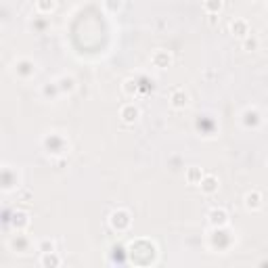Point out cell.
<instances>
[{"label": "cell", "mask_w": 268, "mask_h": 268, "mask_svg": "<svg viewBox=\"0 0 268 268\" xmlns=\"http://www.w3.org/2000/svg\"><path fill=\"white\" fill-rule=\"evenodd\" d=\"M42 149L50 157H63L69 151V140L61 132H48L42 136Z\"/></svg>", "instance_id": "1"}, {"label": "cell", "mask_w": 268, "mask_h": 268, "mask_svg": "<svg viewBox=\"0 0 268 268\" xmlns=\"http://www.w3.org/2000/svg\"><path fill=\"white\" fill-rule=\"evenodd\" d=\"M128 254H130V260L134 264L140 262V256H147L149 262L153 264L155 258H157V245L153 241H149V239H136V241H132L128 245Z\"/></svg>", "instance_id": "2"}, {"label": "cell", "mask_w": 268, "mask_h": 268, "mask_svg": "<svg viewBox=\"0 0 268 268\" xmlns=\"http://www.w3.org/2000/svg\"><path fill=\"white\" fill-rule=\"evenodd\" d=\"M0 185H3L5 193L19 189L21 185H19V172H17V168H13L9 164H3V168H0Z\"/></svg>", "instance_id": "3"}, {"label": "cell", "mask_w": 268, "mask_h": 268, "mask_svg": "<svg viewBox=\"0 0 268 268\" xmlns=\"http://www.w3.org/2000/svg\"><path fill=\"white\" fill-rule=\"evenodd\" d=\"M109 224H111L113 230H117V233H126V230L130 228V224H132L130 212H128V210H124V207L113 210V212H111V216H109Z\"/></svg>", "instance_id": "4"}, {"label": "cell", "mask_w": 268, "mask_h": 268, "mask_svg": "<svg viewBox=\"0 0 268 268\" xmlns=\"http://www.w3.org/2000/svg\"><path fill=\"white\" fill-rule=\"evenodd\" d=\"M13 71H15L17 78L29 80V78H34V74H36V63H34L32 59H27V57H21V59H17V61L13 63Z\"/></svg>", "instance_id": "5"}, {"label": "cell", "mask_w": 268, "mask_h": 268, "mask_svg": "<svg viewBox=\"0 0 268 268\" xmlns=\"http://www.w3.org/2000/svg\"><path fill=\"white\" fill-rule=\"evenodd\" d=\"M241 124L247 130H256L262 124V113L256 109V107H245L243 113H241Z\"/></svg>", "instance_id": "6"}, {"label": "cell", "mask_w": 268, "mask_h": 268, "mask_svg": "<svg viewBox=\"0 0 268 268\" xmlns=\"http://www.w3.org/2000/svg\"><path fill=\"white\" fill-rule=\"evenodd\" d=\"M9 222L15 228V233H25V230L29 228V224H32L29 212H25V210H15L13 216L9 218Z\"/></svg>", "instance_id": "7"}, {"label": "cell", "mask_w": 268, "mask_h": 268, "mask_svg": "<svg viewBox=\"0 0 268 268\" xmlns=\"http://www.w3.org/2000/svg\"><path fill=\"white\" fill-rule=\"evenodd\" d=\"M207 222H210L214 228H224V226H228V222H230L228 212H226L224 207H214V210H210Z\"/></svg>", "instance_id": "8"}, {"label": "cell", "mask_w": 268, "mask_h": 268, "mask_svg": "<svg viewBox=\"0 0 268 268\" xmlns=\"http://www.w3.org/2000/svg\"><path fill=\"white\" fill-rule=\"evenodd\" d=\"M9 247L17 254H27L29 247H32V241L23 235V233H15L11 239H9Z\"/></svg>", "instance_id": "9"}, {"label": "cell", "mask_w": 268, "mask_h": 268, "mask_svg": "<svg viewBox=\"0 0 268 268\" xmlns=\"http://www.w3.org/2000/svg\"><path fill=\"white\" fill-rule=\"evenodd\" d=\"M189 105V95L185 88H174V91L170 93V107L172 109H185V107Z\"/></svg>", "instance_id": "10"}, {"label": "cell", "mask_w": 268, "mask_h": 268, "mask_svg": "<svg viewBox=\"0 0 268 268\" xmlns=\"http://www.w3.org/2000/svg\"><path fill=\"white\" fill-rule=\"evenodd\" d=\"M120 117H122V122L124 124H134L138 117H140V109L134 105V103H126L120 109Z\"/></svg>", "instance_id": "11"}, {"label": "cell", "mask_w": 268, "mask_h": 268, "mask_svg": "<svg viewBox=\"0 0 268 268\" xmlns=\"http://www.w3.org/2000/svg\"><path fill=\"white\" fill-rule=\"evenodd\" d=\"M199 187H201V193L203 195H214V193H218L220 183H218V178L214 176V174H203Z\"/></svg>", "instance_id": "12"}, {"label": "cell", "mask_w": 268, "mask_h": 268, "mask_svg": "<svg viewBox=\"0 0 268 268\" xmlns=\"http://www.w3.org/2000/svg\"><path fill=\"white\" fill-rule=\"evenodd\" d=\"M243 203H245V207L249 212H258L262 207V193L260 191H249V193H245Z\"/></svg>", "instance_id": "13"}, {"label": "cell", "mask_w": 268, "mask_h": 268, "mask_svg": "<svg viewBox=\"0 0 268 268\" xmlns=\"http://www.w3.org/2000/svg\"><path fill=\"white\" fill-rule=\"evenodd\" d=\"M151 63H153L155 67H159V69H166V67L172 63V55H170L168 50H162V48H159V50H155L153 55H151Z\"/></svg>", "instance_id": "14"}, {"label": "cell", "mask_w": 268, "mask_h": 268, "mask_svg": "<svg viewBox=\"0 0 268 268\" xmlns=\"http://www.w3.org/2000/svg\"><path fill=\"white\" fill-rule=\"evenodd\" d=\"M230 34L235 36V38H245V36L249 34V23L245 19H233L230 21Z\"/></svg>", "instance_id": "15"}, {"label": "cell", "mask_w": 268, "mask_h": 268, "mask_svg": "<svg viewBox=\"0 0 268 268\" xmlns=\"http://www.w3.org/2000/svg\"><path fill=\"white\" fill-rule=\"evenodd\" d=\"M201 178H203V170H201L199 166H191V168H187V172H185V181H187L189 185L197 187V185L201 183Z\"/></svg>", "instance_id": "16"}, {"label": "cell", "mask_w": 268, "mask_h": 268, "mask_svg": "<svg viewBox=\"0 0 268 268\" xmlns=\"http://www.w3.org/2000/svg\"><path fill=\"white\" fill-rule=\"evenodd\" d=\"M61 256L57 254V252H48V254H40V266H44V268H57V266H61Z\"/></svg>", "instance_id": "17"}, {"label": "cell", "mask_w": 268, "mask_h": 268, "mask_svg": "<svg viewBox=\"0 0 268 268\" xmlns=\"http://www.w3.org/2000/svg\"><path fill=\"white\" fill-rule=\"evenodd\" d=\"M57 84H59V91H61V95L63 93H74L76 91V80L71 78V76H59L57 78Z\"/></svg>", "instance_id": "18"}, {"label": "cell", "mask_w": 268, "mask_h": 268, "mask_svg": "<svg viewBox=\"0 0 268 268\" xmlns=\"http://www.w3.org/2000/svg\"><path fill=\"white\" fill-rule=\"evenodd\" d=\"M42 97L44 99H55V97H59L61 95V91H59V84H57V80L55 82H46L44 86H42Z\"/></svg>", "instance_id": "19"}, {"label": "cell", "mask_w": 268, "mask_h": 268, "mask_svg": "<svg viewBox=\"0 0 268 268\" xmlns=\"http://www.w3.org/2000/svg\"><path fill=\"white\" fill-rule=\"evenodd\" d=\"M55 7H57L55 0H36V11L40 15H50L55 11Z\"/></svg>", "instance_id": "20"}, {"label": "cell", "mask_w": 268, "mask_h": 268, "mask_svg": "<svg viewBox=\"0 0 268 268\" xmlns=\"http://www.w3.org/2000/svg\"><path fill=\"white\" fill-rule=\"evenodd\" d=\"M205 15H218L222 11V0H203Z\"/></svg>", "instance_id": "21"}, {"label": "cell", "mask_w": 268, "mask_h": 268, "mask_svg": "<svg viewBox=\"0 0 268 268\" xmlns=\"http://www.w3.org/2000/svg\"><path fill=\"white\" fill-rule=\"evenodd\" d=\"M258 48H260V40H258V36L247 34L245 38H243V50L254 52V50H258Z\"/></svg>", "instance_id": "22"}, {"label": "cell", "mask_w": 268, "mask_h": 268, "mask_svg": "<svg viewBox=\"0 0 268 268\" xmlns=\"http://www.w3.org/2000/svg\"><path fill=\"white\" fill-rule=\"evenodd\" d=\"M122 91L126 93L128 97L136 95V91H138V82H136V80H132V78H128V80H124V84H122Z\"/></svg>", "instance_id": "23"}, {"label": "cell", "mask_w": 268, "mask_h": 268, "mask_svg": "<svg viewBox=\"0 0 268 268\" xmlns=\"http://www.w3.org/2000/svg\"><path fill=\"white\" fill-rule=\"evenodd\" d=\"M38 252H40V254L55 252V241H52V239H42V241L38 243Z\"/></svg>", "instance_id": "24"}, {"label": "cell", "mask_w": 268, "mask_h": 268, "mask_svg": "<svg viewBox=\"0 0 268 268\" xmlns=\"http://www.w3.org/2000/svg\"><path fill=\"white\" fill-rule=\"evenodd\" d=\"M15 193H17V199H19V201H25V203L32 201V191H29L27 187H19Z\"/></svg>", "instance_id": "25"}, {"label": "cell", "mask_w": 268, "mask_h": 268, "mask_svg": "<svg viewBox=\"0 0 268 268\" xmlns=\"http://www.w3.org/2000/svg\"><path fill=\"white\" fill-rule=\"evenodd\" d=\"M103 7H105V11L107 13H117L120 11V7H122V3H120V0H103Z\"/></svg>", "instance_id": "26"}, {"label": "cell", "mask_w": 268, "mask_h": 268, "mask_svg": "<svg viewBox=\"0 0 268 268\" xmlns=\"http://www.w3.org/2000/svg\"><path fill=\"white\" fill-rule=\"evenodd\" d=\"M207 21L210 25H216V15H207Z\"/></svg>", "instance_id": "27"}]
</instances>
